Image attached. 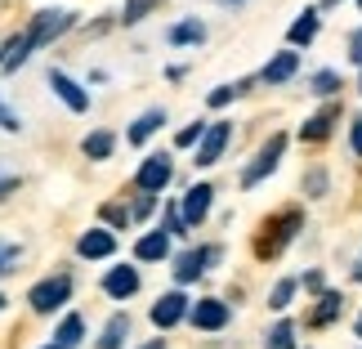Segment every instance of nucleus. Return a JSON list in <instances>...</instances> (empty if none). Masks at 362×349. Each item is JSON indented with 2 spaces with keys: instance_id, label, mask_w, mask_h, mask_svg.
Returning <instances> with one entry per match:
<instances>
[{
  "instance_id": "1",
  "label": "nucleus",
  "mask_w": 362,
  "mask_h": 349,
  "mask_svg": "<svg viewBox=\"0 0 362 349\" xmlns=\"http://www.w3.org/2000/svg\"><path fill=\"white\" fill-rule=\"evenodd\" d=\"M72 27H76V13L72 9H40V13H32V23H27L23 32H13L5 45H0V72L13 76L18 67H27V59H32L36 50L54 45V40L67 36Z\"/></svg>"
},
{
  "instance_id": "2",
  "label": "nucleus",
  "mask_w": 362,
  "mask_h": 349,
  "mask_svg": "<svg viewBox=\"0 0 362 349\" xmlns=\"http://www.w3.org/2000/svg\"><path fill=\"white\" fill-rule=\"evenodd\" d=\"M264 229H269V233H264L259 242H255V251H259L264 260H273V256H282V251H286V242H291V237H296V233L304 229V211H296V206H291V211L273 215Z\"/></svg>"
},
{
  "instance_id": "3",
  "label": "nucleus",
  "mask_w": 362,
  "mask_h": 349,
  "mask_svg": "<svg viewBox=\"0 0 362 349\" xmlns=\"http://www.w3.org/2000/svg\"><path fill=\"white\" fill-rule=\"evenodd\" d=\"M67 300H72V273H49V278H40V282L27 291L32 314H54V309H63Z\"/></svg>"
},
{
  "instance_id": "4",
  "label": "nucleus",
  "mask_w": 362,
  "mask_h": 349,
  "mask_svg": "<svg viewBox=\"0 0 362 349\" xmlns=\"http://www.w3.org/2000/svg\"><path fill=\"white\" fill-rule=\"evenodd\" d=\"M282 152H286V135H269V144H264L259 152H255V161L242 171V188H255V184H264L277 166H282Z\"/></svg>"
},
{
  "instance_id": "5",
  "label": "nucleus",
  "mask_w": 362,
  "mask_h": 349,
  "mask_svg": "<svg viewBox=\"0 0 362 349\" xmlns=\"http://www.w3.org/2000/svg\"><path fill=\"white\" fill-rule=\"evenodd\" d=\"M219 256H224L219 246H188V251H179V256H175V282H179V287L197 282V278L211 269Z\"/></svg>"
},
{
  "instance_id": "6",
  "label": "nucleus",
  "mask_w": 362,
  "mask_h": 349,
  "mask_svg": "<svg viewBox=\"0 0 362 349\" xmlns=\"http://www.w3.org/2000/svg\"><path fill=\"white\" fill-rule=\"evenodd\" d=\"M170 175H175L170 152H148V157L139 161V171H134V188L139 193H161L170 184Z\"/></svg>"
},
{
  "instance_id": "7",
  "label": "nucleus",
  "mask_w": 362,
  "mask_h": 349,
  "mask_svg": "<svg viewBox=\"0 0 362 349\" xmlns=\"http://www.w3.org/2000/svg\"><path fill=\"white\" fill-rule=\"evenodd\" d=\"M188 309H192V300L184 296V287H175V291H165V296L148 309V318H152V327L157 331H170V327H179L188 318Z\"/></svg>"
},
{
  "instance_id": "8",
  "label": "nucleus",
  "mask_w": 362,
  "mask_h": 349,
  "mask_svg": "<svg viewBox=\"0 0 362 349\" xmlns=\"http://www.w3.org/2000/svg\"><path fill=\"white\" fill-rule=\"evenodd\" d=\"M49 90L63 99L67 113H90V90L81 86V81H72L63 67H49Z\"/></svg>"
},
{
  "instance_id": "9",
  "label": "nucleus",
  "mask_w": 362,
  "mask_h": 349,
  "mask_svg": "<svg viewBox=\"0 0 362 349\" xmlns=\"http://www.w3.org/2000/svg\"><path fill=\"white\" fill-rule=\"evenodd\" d=\"M228 318H233V314H228V304L219 300V296H206V300H197V304L188 309V323L197 327V331H224Z\"/></svg>"
},
{
  "instance_id": "10",
  "label": "nucleus",
  "mask_w": 362,
  "mask_h": 349,
  "mask_svg": "<svg viewBox=\"0 0 362 349\" xmlns=\"http://www.w3.org/2000/svg\"><path fill=\"white\" fill-rule=\"evenodd\" d=\"M228 139H233V121H215L211 130L202 135V144H197V166H215L219 157H224V148H228Z\"/></svg>"
},
{
  "instance_id": "11",
  "label": "nucleus",
  "mask_w": 362,
  "mask_h": 349,
  "mask_svg": "<svg viewBox=\"0 0 362 349\" xmlns=\"http://www.w3.org/2000/svg\"><path fill=\"white\" fill-rule=\"evenodd\" d=\"M139 269L134 264H112V269L103 273V296H112V300H130L134 291H139Z\"/></svg>"
},
{
  "instance_id": "12",
  "label": "nucleus",
  "mask_w": 362,
  "mask_h": 349,
  "mask_svg": "<svg viewBox=\"0 0 362 349\" xmlns=\"http://www.w3.org/2000/svg\"><path fill=\"white\" fill-rule=\"evenodd\" d=\"M76 256L81 260H112L117 256V237L107 229H86L76 237Z\"/></svg>"
},
{
  "instance_id": "13",
  "label": "nucleus",
  "mask_w": 362,
  "mask_h": 349,
  "mask_svg": "<svg viewBox=\"0 0 362 349\" xmlns=\"http://www.w3.org/2000/svg\"><path fill=\"white\" fill-rule=\"evenodd\" d=\"M184 219H188V229H197L206 215H211V206H215V184H192L188 193H184Z\"/></svg>"
},
{
  "instance_id": "14",
  "label": "nucleus",
  "mask_w": 362,
  "mask_h": 349,
  "mask_svg": "<svg viewBox=\"0 0 362 349\" xmlns=\"http://www.w3.org/2000/svg\"><path fill=\"white\" fill-rule=\"evenodd\" d=\"M336 121H340V103H327L322 113H313L309 121L300 125V139H304V144H322V139H331Z\"/></svg>"
},
{
  "instance_id": "15",
  "label": "nucleus",
  "mask_w": 362,
  "mask_h": 349,
  "mask_svg": "<svg viewBox=\"0 0 362 349\" xmlns=\"http://www.w3.org/2000/svg\"><path fill=\"white\" fill-rule=\"evenodd\" d=\"M134 260H144V264H161V260H170V233H165V229L144 233V237L134 242Z\"/></svg>"
},
{
  "instance_id": "16",
  "label": "nucleus",
  "mask_w": 362,
  "mask_h": 349,
  "mask_svg": "<svg viewBox=\"0 0 362 349\" xmlns=\"http://www.w3.org/2000/svg\"><path fill=\"white\" fill-rule=\"evenodd\" d=\"M296 72H300V54H296V50H282L277 59H269V63H264L259 81H264V86H286V81L296 76Z\"/></svg>"
},
{
  "instance_id": "17",
  "label": "nucleus",
  "mask_w": 362,
  "mask_h": 349,
  "mask_svg": "<svg viewBox=\"0 0 362 349\" xmlns=\"http://www.w3.org/2000/svg\"><path fill=\"white\" fill-rule=\"evenodd\" d=\"M161 125H165V113H161V108H148V113H144V117H139V121L130 125V130H125V144H134V148H144V144H148V139H152V135H157V130H161Z\"/></svg>"
},
{
  "instance_id": "18",
  "label": "nucleus",
  "mask_w": 362,
  "mask_h": 349,
  "mask_svg": "<svg viewBox=\"0 0 362 349\" xmlns=\"http://www.w3.org/2000/svg\"><path fill=\"white\" fill-rule=\"evenodd\" d=\"M317 27H322V18H317V9H304L300 18L286 27V40H291V50H300V45H313Z\"/></svg>"
},
{
  "instance_id": "19",
  "label": "nucleus",
  "mask_w": 362,
  "mask_h": 349,
  "mask_svg": "<svg viewBox=\"0 0 362 349\" xmlns=\"http://www.w3.org/2000/svg\"><path fill=\"white\" fill-rule=\"evenodd\" d=\"M165 40H170V45H202V40H206V23L202 18H179V23L165 27Z\"/></svg>"
},
{
  "instance_id": "20",
  "label": "nucleus",
  "mask_w": 362,
  "mask_h": 349,
  "mask_svg": "<svg viewBox=\"0 0 362 349\" xmlns=\"http://www.w3.org/2000/svg\"><path fill=\"white\" fill-rule=\"evenodd\" d=\"M125 336H130V314H112L99 331V341H94V349H121Z\"/></svg>"
},
{
  "instance_id": "21",
  "label": "nucleus",
  "mask_w": 362,
  "mask_h": 349,
  "mask_svg": "<svg viewBox=\"0 0 362 349\" xmlns=\"http://www.w3.org/2000/svg\"><path fill=\"white\" fill-rule=\"evenodd\" d=\"M81 152H86L90 161H107L117 152V135L112 130H90L86 139H81Z\"/></svg>"
},
{
  "instance_id": "22",
  "label": "nucleus",
  "mask_w": 362,
  "mask_h": 349,
  "mask_svg": "<svg viewBox=\"0 0 362 349\" xmlns=\"http://www.w3.org/2000/svg\"><path fill=\"white\" fill-rule=\"evenodd\" d=\"M340 314H344V296L340 291H322V296H317V309L309 314V327H327V323H336Z\"/></svg>"
},
{
  "instance_id": "23",
  "label": "nucleus",
  "mask_w": 362,
  "mask_h": 349,
  "mask_svg": "<svg viewBox=\"0 0 362 349\" xmlns=\"http://www.w3.org/2000/svg\"><path fill=\"white\" fill-rule=\"evenodd\" d=\"M81 341H86V318H81V314H63V323L54 327V345H59V349H76Z\"/></svg>"
},
{
  "instance_id": "24",
  "label": "nucleus",
  "mask_w": 362,
  "mask_h": 349,
  "mask_svg": "<svg viewBox=\"0 0 362 349\" xmlns=\"http://www.w3.org/2000/svg\"><path fill=\"white\" fill-rule=\"evenodd\" d=\"M246 90H250V81H233V86H219V90H211V94H206V103H211V108H228L233 99H242Z\"/></svg>"
},
{
  "instance_id": "25",
  "label": "nucleus",
  "mask_w": 362,
  "mask_h": 349,
  "mask_svg": "<svg viewBox=\"0 0 362 349\" xmlns=\"http://www.w3.org/2000/svg\"><path fill=\"white\" fill-rule=\"evenodd\" d=\"M340 72H331V67H322V72H313V81H309V90L313 94H322V99H331V94H340Z\"/></svg>"
},
{
  "instance_id": "26",
  "label": "nucleus",
  "mask_w": 362,
  "mask_h": 349,
  "mask_svg": "<svg viewBox=\"0 0 362 349\" xmlns=\"http://www.w3.org/2000/svg\"><path fill=\"white\" fill-rule=\"evenodd\" d=\"M152 5H157V0H125V5H121V13H117V23H121V27H134V23H144Z\"/></svg>"
},
{
  "instance_id": "27",
  "label": "nucleus",
  "mask_w": 362,
  "mask_h": 349,
  "mask_svg": "<svg viewBox=\"0 0 362 349\" xmlns=\"http://www.w3.org/2000/svg\"><path fill=\"white\" fill-rule=\"evenodd\" d=\"M291 345H296V323H286V318H282V323H277V327L269 331L264 349H291Z\"/></svg>"
},
{
  "instance_id": "28",
  "label": "nucleus",
  "mask_w": 362,
  "mask_h": 349,
  "mask_svg": "<svg viewBox=\"0 0 362 349\" xmlns=\"http://www.w3.org/2000/svg\"><path fill=\"white\" fill-rule=\"evenodd\" d=\"M99 215H103V224H112V229H130L134 224V211H130V206H117V202L103 206Z\"/></svg>"
},
{
  "instance_id": "29",
  "label": "nucleus",
  "mask_w": 362,
  "mask_h": 349,
  "mask_svg": "<svg viewBox=\"0 0 362 349\" xmlns=\"http://www.w3.org/2000/svg\"><path fill=\"white\" fill-rule=\"evenodd\" d=\"M165 233H170V237H184L188 233V219H184V206H179V202L165 206Z\"/></svg>"
},
{
  "instance_id": "30",
  "label": "nucleus",
  "mask_w": 362,
  "mask_h": 349,
  "mask_svg": "<svg viewBox=\"0 0 362 349\" xmlns=\"http://www.w3.org/2000/svg\"><path fill=\"white\" fill-rule=\"evenodd\" d=\"M206 130H211V125H206V121H192V125H184V130L175 135V144H179V148H197Z\"/></svg>"
},
{
  "instance_id": "31",
  "label": "nucleus",
  "mask_w": 362,
  "mask_h": 349,
  "mask_svg": "<svg viewBox=\"0 0 362 349\" xmlns=\"http://www.w3.org/2000/svg\"><path fill=\"white\" fill-rule=\"evenodd\" d=\"M296 278H282V282H277L273 287V296H269V304H273V309H286V304H291V296H296Z\"/></svg>"
},
{
  "instance_id": "32",
  "label": "nucleus",
  "mask_w": 362,
  "mask_h": 349,
  "mask_svg": "<svg viewBox=\"0 0 362 349\" xmlns=\"http://www.w3.org/2000/svg\"><path fill=\"white\" fill-rule=\"evenodd\" d=\"M157 198H161V193H139V202L130 206V211H134V219H148L152 211H157Z\"/></svg>"
},
{
  "instance_id": "33",
  "label": "nucleus",
  "mask_w": 362,
  "mask_h": 349,
  "mask_svg": "<svg viewBox=\"0 0 362 349\" xmlns=\"http://www.w3.org/2000/svg\"><path fill=\"white\" fill-rule=\"evenodd\" d=\"M0 130H5V135H18V130H23V121H18V113H13V108H9L5 99H0Z\"/></svg>"
},
{
  "instance_id": "34",
  "label": "nucleus",
  "mask_w": 362,
  "mask_h": 349,
  "mask_svg": "<svg viewBox=\"0 0 362 349\" xmlns=\"http://www.w3.org/2000/svg\"><path fill=\"white\" fill-rule=\"evenodd\" d=\"M304 188H309V198H322L327 193V171H309L304 175Z\"/></svg>"
},
{
  "instance_id": "35",
  "label": "nucleus",
  "mask_w": 362,
  "mask_h": 349,
  "mask_svg": "<svg viewBox=\"0 0 362 349\" xmlns=\"http://www.w3.org/2000/svg\"><path fill=\"white\" fill-rule=\"evenodd\" d=\"M18 256H23V246H9V242H0V273H9L13 264H18Z\"/></svg>"
},
{
  "instance_id": "36",
  "label": "nucleus",
  "mask_w": 362,
  "mask_h": 349,
  "mask_svg": "<svg viewBox=\"0 0 362 349\" xmlns=\"http://www.w3.org/2000/svg\"><path fill=\"white\" fill-rule=\"evenodd\" d=\"M304 291H317V296L327 291V278H322V269H309V273H304Z\"/></svg>"
},
{
  "instance_id": "37",
  "label": "nucleus",
  "mask_w": 362,
  "mask_h": 349,
  "mask_svg": "<svg viewBox=\"0 0 362 349\" xmlns=\"http://www.w3.org/2000/svg\"><path fill=\"white\" fill-rule=\"evenodd\" d=\"M349 148H354V157H362V117H354L349 125Z\"/></svg>"
},
{
  "instance_id": "38",
  "label": "nucleus",
  "mask_w": 362,
  "mask_h": 349,
  "mask_svg": "<svg viewBox=\"0 0 362 349\" xmlns=\"http://www.w3.org/2000/svg\"><path fill=\"white\" fill-rule=\"evenodd\" d=\"M349 59H354V63L362 67V27H358V32L349 36Z\"/></svg>"
},
{
  "instance_id": "39",
  "label": "nucleus",
  "mask_w": 362,
  "mask_h": 349,
  "mask_svg": "<svg viewBox=\"0 0 362 349\" xmlns=\"http://www.w3.org/2000/svg\"><path fill=\"white\" fill-rule=\"evenodd\" d=\"M9 193H18V179H13V175H9V179H0V202H5Z\"/></svg>"
},
{
  "instance_id": "40",
  "label": "nucleus",
  "mask_w": 362,
  "mask_h": 349,
  "mask_svg": "<svg viewBox=\"0 0 362 349\" xmlns=\"http://www.w3.org/2000/svg\"><path fill=\"white\" fill-rule=\"evenodd\" d=\"M139 349H165V341H148V345H139Z\"/></svg>"
},
{
  "instance_id": "41",
  "label": "nucleus",
  "mask_w": 362,
  "mask_h": 349,
  "mask_svg": "<svg viewBox=\"0 0 362 349\" xmlns=\"http://www.w3.org/2000/svg\"><path fill=\"white\" fill-rule=\"evenodd\" d=\"M354 282H362V260H358V264H354Z\"/></svg>"
},
{
  "instance_id": "42",
  "label": "nucleus",
  "mask_w": 362,
  "mask_h": 349,
  "mask_svg": "<svg viewBox=\"0 0 362 349\" xmlns=\"http://www.w3.org/2000/svg\"><path fill=\"white\" fill-rule=\"evenodd\" d=\"M340 5V0H322V9H336Z\"/></svg>"
},
{
  "instance_id": "43",
  "label": "nucleus",
  "mask_w": 362,
  "mask_h": 349,
  "mask_svg": "<svg viewBox=\"0 0 362 349\" xmlns=\"http://www.w3.org/2000/svg\"><path fill=\"white\" fill-rule=\"evenodd\" d=\"M354 331H358V336H362V314H358V323H354Z\"/></svg>"
},
{
  "instance_id": "44",
  "label": "nucleus",
  "mask_w": 362,
  "mask_h": 349,
  "mask_svg": "<svg viewBox=\"0 0 362 349\" xmlns=\"http://www.w3.org/2000/svg\"><path fill=\"white\" fill-rule=\"evenodd\" d=\"M40 349H59V345H54V341H49V345H40Z\"/></svg>"
},
{
  "instance_id": "45",
  "label": "nucleus",
  "mask_w": 362,
  "mask_h": 349,
  "mask_svg": "<svg viewBox=\"0 0 362 349\" xmlns=\"http://www.w3.org/2000/svg\"><path fill=\"white\" fill-rule=\"evenodd\" d=\"M0 309H5V296H0Z\"/></svg>"
},
{
  "instance_id": "46",
  "label": "nucleus",
  "mask_w": 362,
  "mask_h": 349,
  "mask_svg": "<svg viewBox=\"0 0 362 349\" xmlns=\"http://www.w3.org/2000/svg\"><path fill=\"white\" fill-rule=\"evenodd\" d=\"M228 5H242V0H228Z\"/></svg>"
},
{
  "instance_id": "47",
  "label": "nucleus",
  "mask_w": 362,
  "mask_h": 349,
  "mask_svg": "<svg viewBox=\"0 0 362 349\" xmlns=\"http://www.w3.org/2000/svg\"><path fill=\"white\" fill-rule=\"evenodd\" d=\"M358 9H362V0H358Z\"/></svg>"
}]
</instances>
